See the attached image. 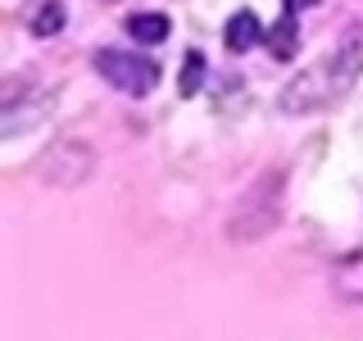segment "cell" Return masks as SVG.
<instances>
[{"label":"cell","mask_w":363,"mask_h":341,"mask_svg":"<svg viewBox=\"0 0 363 341\" xmlns=\"http://www.w3.org/2000/svg\"><path fill=\"white\" fill-rule=\"evenodd\" d=\"M363 73V32L345 37L332 55H323L318 64H309L295 82L281 91V109H318L327 100H340L354 77Z\"/></svg>","instance_id":"1"},{"label":"cell","mask_w":363,"mask_h":341,"mask_svg":"<svg viewBox=\"0 0 363 341\" xmlns=\"http://www.w3.org/2000/svg\"><path fill=\"white\" fill-rule=\"evenodd\" d=\"M96 68H100L105 82H113L118 91H128V96H145L159 82V64L145 60V55H128V50H100Z\"/></svg>","instance_id":"2"},{"label":"cell","mask_w":363,"mask_h":341,"mask_svg":"<svg viewBox=\"0 0 363 341\" xmlns=\"http://www.w3.org/2000/svg\"><path fill=\"white\" fill-rule=\"evenodd\" d=\"M255 41H268V28L250 14V9H236V14L227 18V45H232V50H250Z\"/></svg>","instance_id":"3"},{"label":"cell","mask_w":363,"mask_h":341,"mask_svg":"<svg viewBox=\"0 0 363 341\" xmlns=\"http://www.w3.org/2000/svg\"><path fill=\"white\" fill-rule=\"evenodd\" d=\"M336 291L345 301H363V250H354V255H345L336 264Z\"/></svg>","instance_id":"4"},{"label":"cell","mask_w":363,"mask_h":341,"mask_svg":"<svg viewBox=\"0 0 363 341\" xmlns=\"http://www.w3.org/2000/svg\"><path fill=\"white\" fill-rule=\"evenodd\" d=\"M295 41H300V32H295V14H281L268 28V50L277 55V60H291V55H295Z\"/></svg>","instance_id":"5"},{"label":"cell","mask_w":363,"mask_h":341,"mask_svg":"<svg viewBox=\"0 0 363 341\" xmlns=\"http://www.w3.org/2000/svg\"><path fill=\"white\" fill-rule=\"evenodd\" d=\"M128 32L136 41H145V45H159L168 37V18L164 14H132L128 18Z\"/></svg>","instance_id":"6"},{"label":"cell","mask_w":363,"mask_h":341,"mask_svg":"<svg viewBox=\"0 0 363 341\" xmlns=\"http://www.w3.org/2000/svg\"><path fill=\"white\" fill-rule=\"evenodd\" d=\"M204 82V55L200 50H191L186 55V64H182V96H196Z\"/></svg>","instance_id":"7"},{"label":"cell","mask_w":363,"mask_h":341,"mask_svg":"<svg viewBox=\"0 0 363 341\" xmlns=\"http://www.w3.org/2000/svg\"><path fill=\"white\" fill-rule=\"evenodd\" d=\"M60 28H64V9L55 5V0H50V5H41V14L32 18V32H37V37H55Z\"/></svg>","instance_id":"8"},{"label":"cell","mask_w":363,"mask_h":341,"mask_svg":"<svg viewBox=\"0 0 363 341\" xmlns=\"http://www.w3.org/2000/svg\"><path fill=\"white\" fill-rule=\"evenodd\" d=\"M309 5H318V0H286V14H295V9H309Z\"/></svg>","instance_id":"9"}]
</instances>
